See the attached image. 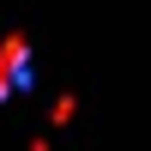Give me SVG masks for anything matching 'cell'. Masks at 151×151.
<instances>
[{
  "instance_id": "obj_1",
  "label": "cell",
  "mask_w": 151,
  "mask_h": 151,
  "mask_svg": "<svg viewBox=\"0 0 151 151\" xmlns=\"http://www.w3.org/2000/svg\"><path fill=\"white\" fill-rule=\"evenodd\" d=\"M24 79H30V48L18 36H0V97L24 91Z\"/></svg>"
}]
</instances>
